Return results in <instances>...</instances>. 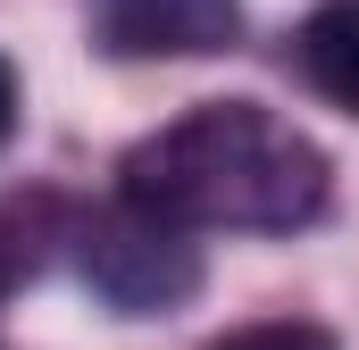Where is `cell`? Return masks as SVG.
Returning <instances> with one entry per match:
<instances>
[{"instance_id":"obj_4","label":"cell","mask_w":359,"mask_h":350,"mask_svg":"<svg viewBox=\"0 0 359 350\" xmlns=\"http://www.w3.org/2000/svg\"><path fill=\"white\" fill-rule=\"evenodd\" d=\"M292 59H301L309 92H326L334 108L359 117V0H326V8L292 34Z\"/></svg>"},{"instance_id":"obj_1","label":"cell","mask_w":359,"mask_h":350,"mask_svg":"<svg viewBox=\"0 0 359 350\" xmlns=\"http://www.w3.org/2000/svg\"><path fill=\"white\" fill-rule=\"evenodd\" d=\"M326 192V150L259 100H201L126 150V200L184 234H301Z\"/></svg>"},{"instance_id":"obj_5","label":"cell","mask_w":359,"mask_h":350,"mask_svg":"<svg viewBox=\"0 0 359 350\" xmlns=\"http://www.w3.org/2000/svg\"><path fill=\"white\" fill-rule=\"evenodd\" d=\"M209 350H334L326 326H301V317H268V326H243V334H226V342Z\"/></svg>"},{"instance_id":"obj_2","label":"cell","mask_w":359,"mask_h":350,"mask_svg":"<svg viewBox=\"0 0 359 350\" xmlns=\"http://www.w3.org/2000/svg\"><path fill=\"white\" fill-rule=\"evenodd\" d=\"M76 267H84V284L117 309V317H168V309H184V300L201 292V251H192V234L168 225L159 209L126 200V192H117V209L84 217Z\"/></svg>"},{"instance_id":"obj_3","label":"cell","mask_w":359,"mask_h":350,"mask_svg":"<svg viewBox=\"0 0 359 350\" xmlns=\"http://www.w3.org/2000/svg\"><path fill=\"white\" fill-rule=\"evenodd\" d=\"M109 59H217L243 42V0H84Z\"/></svg>"},{"instance_id":"obj_6","label":"cell","mask_w":359,"mask_h":350,"mask_svg":"<svg viewBox=\"0 0 359 350\" xmlns=\"http://www.w3.org/2000/svg\"><path fill=\"white\" fill-rule=\"evenodd\" d=\"M8 134H17V67L0 59V150H8Z\"/></svg>"}]
</instances>
